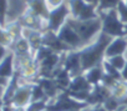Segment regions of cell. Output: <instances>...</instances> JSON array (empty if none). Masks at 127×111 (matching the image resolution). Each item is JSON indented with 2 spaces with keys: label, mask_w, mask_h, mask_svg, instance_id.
<instances>
[{
  "label": "cell",
  "mask_w": 127,
  "mask_h": 111,
  "mask_svg": "<svg viewBox=\"0 0 127 111\" xmlns=\"http://www.w3.org/2000/svg\"><path fill=\"white\" fill-rule=\"evenodd\" d=\"M111 96V90L108 87H106L105 85L100 84L97 86H94V89L91 90L89 99L86 101V104L89 106H96V105H103V102Z\"/></svg>",
  "instance_id": "30bf717a"
},
{
  "label": "cell",
  "mask_w": 127,
  "mask_h": 111,
  "mask_svg": "<svg viewBox=\"0 0 127 111\" xmlns=\"http://www.w3.org/2000/svg\"><path fill=\"white\" fill-rule=\"evenodd\" d=\"M32 97V84H20L18 90L15 91L10 106L11 107H26L31 102Z\"/></svg>",
  "instance_id": "9c48e42d"
},
{
  "label": "cell",
  "mask_w": 127,
  "mask_h": 111,
  "mask_svg": "<svg viewBox=\"0 0 127 111\" xmlns=\"http://www.w3.org/2000/svg\"><path fill=\"white\" fill-rule=\"evenodd\" d=\"M92 89H94V86L89 82L86 76L84 74H81V75H77V76L71 79V81L69 84V87H67V91L84 92V91H91Z\"/></svg>",
  "instance_id": "4fadbf2b"
},
{
  "label": "cell",
  "mask_w": 127,
  "mask_h": 111,
  "mask_svg": "<svg viewBox=\"0 0 127 111\" xmlns=\"http://www.w3.org/2000/svg\"><path fill=\"white\" fill-rule=\"evenodd\" d=\"M123 1H125V3H126V5H127V0H123Z\"/></svg>",
  "instance_id": "4dcf8cb0"
},
{
  "label": "cell",
  "mask_w": 127,
  "mask_h": 111,
  "mask_svg": "<svg viewBox=\"0 0 127 111\" xmlns=\"http://www.w3.org/2000/svg\"><path fill=\"white\" fill-rule=\"evenodd\" d=\"M87 107L89 105L86 102L71 97L65 90L60 92L54 100L49 101L46 111H77V110H85Z\"/></svg>",
  "instance_id": "277c9868"
},
{
  "label": "cell",
  "mask_w": 127,
  "mask_h": 111,
  "mask_svg": "<svg viewBox=\"0 0 127 111\" xmlns=\"http://www.w3.org/2000/svg\"><path fill=\"white\" fill-rule=\"evenodd\" d=\"M85 111H107L103 105H96V106H89Z\"/></svg>",
  "instance_id": "d4e9b609"
},
{
  "label": "cell",
  "mask_w": 127,
  "mask_h": 111,
  "mask_svg": "<svg viewBox=\"0 0 127 111\" xmlns=\"http://www.w3.org/2000/svg\"><path fill=\"white\" fill-rule=\"evenodd\" d=\"M49 101L41 100V101H31L25 109L26 111H46Z\"/></svg>",
  "instance_id": "ffe728a7"
},
{
  "label": "cell",
  "mask_w": 127,
  "mask_h": 111,
  "mask_svg": "<svg viewBox=\"0 0 127 111\" xmlns=\"http://www.w3.org/2000/svg\"><path fill=\"white\" fill-rule=\"evenodd\" d=\"M116 10H117V14H118V16H120V20H121L125 25H127V5H126V3L123 1V0L117 5Z\"/></svg>",
  "instance_id": "44dd1931"
},
{
  "label": "cell",
  "mask_w": 127,
  "mask_h": 111,
  "mask_svg": "<svg viewBox=\"0 0 127 111\" xmlns=\"http://www.w3.org/2000/svg\"><path fill=\"white\" fill-rule=\"evenodd\" d=\"M123 106H125V105H123ZM123 106H122V107H123ZM122 107H121V109H122ZM121 109H120V110H118V111H121Z\"/></svg>",
  "instance_id": "d6a6232c"
},
{
  "label": "cell",
  "mask_w": 127,
  "mask_h": 111,
  "mask_svg": "<svg viewBox=\"0 0 127 111\" xmlns=\"http://www.w3.org/2000/svg\"><path fill=\"white\" fill-rule=\"evenodd\" d=\"M67 23L75 29L77 35L80 36L84 47L91 44L100 34L102 30V20L101 18L92 19V20H86V21H79L72 18H69Z\"/></svg>",
  "instance_id": "7a4b0ae2"
},
{
  "label": "cell",
  "mask_w": 127,
  "mask_h": 111,
  "mask_svg": "<svg viewBox=\"0 0 127 111\" xmlns=\"http://www.w3.org/2000/svg\"><path fill=\"white\" fill-rule=\"evenodd\" d=\"M62 4H65V0H46V5H47L49 10L56 9V8L61 6Z\"/></svg>",
  "instance_id": "7402d4cb"
},
{
  "label": "cell",
  "mask_w": 127,
  "mask_h": 111,
  "mask_svg": "<svg viewBox=\"0 0 127 111\" xmlns=\"http://www.w3.org/2000/svg\"><path fill=\"white\" fill-rule=\"evenodd\" d=\"M122 106H123V105H121V101H120L117 97L112 96V95L103 102V107H105L107 111H118Z\"/></svg>",
  "instance_id": "ac0fdd59"
},
{
  "label": "cell",
  "mask_w": 127,
  "mask_h": 111,
  "mask_svg": "<svg viewBox=\"0 0 127 111\" xmlns=\"http://www.w3.org/2000/svg\"><path fill=\"white\" fill-rule=\"evenodd\" d=\"M70 9L69 5L65 3L61 6L50 10L47 20H46V30L52 31V33H59V30L66 24V21L70 18Z\"/></svg>",
  "instance_id": "8992f818"
},
{
  "label": "cell",
  "mask_w": 127,
  "mask_h": 111,
  "mask_svg": "<svg viewBox=\"0 0 127 111\" xmlns=\"http://www.w3.org/2000/svg\"><path fill=\"white\" fill-rule=\"evenodd\" d=\"M57 36L59 39L64 42L69 47H71L72 50H81L84 47L82 45V41L80 39V36L77 35V33L75 31V29L66 21V24L64 25L59 33H57Z\"/></svg>",
  "instance_id": "ba28073f"
},
{
  "label": "cell",
  "mask_w": 127,
  "mask_h": 111,
  "mask_svg": "<svg viewBox=\"0 0 127 111\" xmlns=\"http://www.w3.org/2000/svg\"><path fill=\"white\" fill-rule=\"evenodd\" d=\"M9 11V0H0V26H6V16Z\"/></svg>",
  "instance_id": "d6986e66"
},
{
  "label": "cell",
  "mask_w": 127,
  "mask_h": 111,
  "mask_svg": "<svg viewBox=\"0 0 127 111\" xmlns=\"http://www.w3.org/2000/svg\"><path fill=\"white\" fill-rule=\"evenodd\" d=\"M13 109L14 107L5 105V102L3 100V96H0V111H13Z\"/></svg>",
  "instance_id": "cb8c5ba5"
},
{
  "label": "cell",
  "mask_w": 127,
  "mask_h": 111,
  "mask_svg": "<svg viewBox=\"0 0 127 111\" xmlns=\"http://www.w3.org/2000/svg\"><path fill=\"white\" fill-rule=\"evenodd\" d=\"M13 111H26V109L25 107H14Z\"/></svg>",
  "instance_id": "f1b7e54d"
},
{
  "label": "cell",
  "mask_w": 127,
  "mask_h": 111,
  "mask_svg": "<svg viewBox=\"0 0 127 111\" xmlns=\"http://www.w3.org/2000/svg\"><path fill=\"white\" fill-rule=\"evenodd\" d=\"M9 81H10V80H8V79H4V77H1V76H0V86L6 87V86H8V84H9Z\"/></svg>",
  "instance_id": "4316f807"
},
{
  "label": "cell",
  "mask_w": 127,
  "mask_h": 111,
  "mask_svg": "<svg viewBox=\"0 0 127 111\" xmlns=\"http://www.w3.org/2000/svg\"><path fill=\"white\" fill-rule=\"evenodd\" d=\"M84 75L86 76V79L89 80V82H90L92 86H97V85H100V84L102 82L105 71H103L102 65H100V66H95V68H92V69L85 71Z\"/></svg>",
  "instance_id": "9a60e30c"
},
{
  "label": "cell",
  "mask_w": 127,
  "mask_h": 111,
  "mask_svg": "<svg viewBox=\"0 0 127 111\" xmlns=\"http://www.w3.org/2000/svg\"><path fill=\"white\" fill-rule=\"evenodd\" d=\"M113 37L101 33L91 44L87 46L82 47L79 50L80 58H81V65H82V71H87L95 66L102 65L103 60L106 59V49L108 44L111 42Z\"/></svg>",
  "instance_id": "6da1fadb"
},
{
  "label": "cell",
  "mask_w": 127,
  "mask_h": 111,
  "mask_svg": "<svg viewBox=\"0 0 127 111\" xmlns=\"http://www.w3.org/2000/svg\"><path fill=\"white\" fill-rule=\"evenodd\" d=\"M26 3V8L32 11L35 15L47 20V16H49V8L46 5V0H24Z\"/></svg>",
  "instance_id": "5bb4252c"
},
{
  "label": "cell",
  "mask_w": 127,
  "mask_h": 111,
  "mask_svg": "<svg viewBox=\"0 0 127 111\" xmlns=\"http://www.w3.org/2000/svg\"><path fill=\"white\" fill-rule=\"evenodd\" d=\"M100 18L102 20L101 33H103L111 37L127 36V25H125L120 20V16H118L116 9H112V10L100 14Z\"/></svg>",
  "instance_id": "3957f363"
},
{
  "label": "cell",
  "mask_w": 127,
  "mask_h": 111,
  "mask_svg": "<svg viewBox=\"0 0 127 111\" xmlns=\"http://www.w3.org/2000/svg\"><path fill=\"white\" fill-rule=\"evenodd\" d=\"M9 52H10V51H9V47H6V46H4V45L0 44V63L4 60V58L6 56Z\"/></svg>",
  "instance_id": "603a6c76"
},
{
  "label": "cell",
  "mask_w": 127,
  "mask_h": 111,
  "mask_svg": "<svg viewBox=\"0 0 127 111\" xmlns=\"http://www.w3.org/2000/svg\"><path fill=\"white\" fill-rule=\"evenodd\" d=\"M127 54V36L113 37L106 49V59Z\"/></svg>",
  "instance_id": "8fae6325"
},
{
  "label": "cell",
  "mask_w": 127,
  "mask_h": 111,
  "mask_svg": "<svg viewBox=\"0 0 127 111\" xmlns=\"http://www.w3.org/2000/svg\"><path fill=\"white\" fill-rule=\"evenodd\" d=\"M108 61V64H111L116 70L118 71H122L123 68L126 66L127 64V56L126 55H118V56H113V58H108L106 59Z\"/></svg>",
  "instance_id": "e0dca14e"
},
{
  "label": "cell",
  "mask_w": 127,
  "mask_h": 111,
  "mask_svg": "<svg viewBox=\"0 0 127 111\" xmlns=\"http://www.w3.org/2000/svg\"><path fill=\"white\" fill-rule=\"evenodd\" d=\"M62 68L70 74L71 77H75L77 75L84 74L79 50H72V51H69V52L64 54V56H62Z\"/></svg>",
  "instance_id": "52a82bcc"
},
{
  "label": "cell",
  "mask_w": 127,
  "mask_h": 111,
  "mask_svg": "<svg viewBox=\"0 0 127 111\" xmlns=\"http://www.w3.org/2000/svg\"><path fill=\"white\" fill-rule=\"evenodd\" d=\"M69 9H70V18L79 20V21H86L100 18L97 13V8L95 5H91L86 3L85 0H69L67 1Z\"/></svg>",
  "instance_id": "5b68a950"
},
{
  "label": "cell",
  "mask_w": 127,
  "mask_h": 111,
  "mask_svg": "<svg viewBox=\"0 0 127 111\" xmlns=\"http://www.w3.org/2000/svg\"><path fill=\"white\" fill-rule=\"evenodd\" d=\"M86 3H89V4H91V5H95L96 8H97V5H98V3H100V0H85Z\"/></svg>",
  "instance_id": "83f0119b"
},
{
  "label": "cell",
  "mask_w": 127,
  "mask_h": 111,
  "mask_svg": "<svg viewBox=\"0 0 127 111\" xmlns=\"http://www.w3.org/2000/svg\"><path fill=\"white\" fill-rule=\"evenodd\" d=\"M121 76H122V80L127 82V64H126V66L123 68V70L121 71Z\"/></svg>",
  "instance_id": "484cf974"
},
{
  "label": "cell",
  "mask_w": 127,
  "mask_h": 111,
  "mask_svg": "<svg viewBox=\"0 0 127 111\" xmlns=\"http://www.w3.org/2000/svg\"><path fill=\"white\" fill-rule=\"evenodd\" d=\"M126 56H127V54H126Z\"/></svg>",
  "instance_id": "836d02e7"
},
{
  "label": "cell",
  "mask_w": 127,
  "mask_h": 111,
  "mask_svg": "<svg viewBox=\"0 0 127 111\" xmlns=\"http://www.w3.org/2000/svg\"><path fill=\"white\" fill-rule=\"evenodd\" d=\"M85 110H86V109H85ZM85 110H77V111H85Z\"/></svg>",
  "instance_id": "1f68e13d"
},
{
  "label": "cell",
  "mask_w": 127,
  "mask_h": 111,
  "mask_svg": "<svg viewBox=\"0 0 127 111\" xmlns=\"http://www.w3.org/2000/svg\"><path fill=\"white\" fill-rule=\"evenodd\" d=\"M15 74V55L13 51H10L4 60L0 63V76L10 80Z\"/></svg>",
  "instance_id": "7c38bea8"
},
{
  "label": "cell",
  "mask_w": 127,
  "mask_h": 111,
  "mask_svg": "<svg viewBox=\"0 0 127 111\" xmlns=\"http://www.w3.org/2000/svg\"><path fill=\"white\" fill-rule=\"evenodd\" d=\"M121 111H127V106H123V107L121 109Z\"/></svg>",
  "instance_id": "f546056e"
},
{
  "label": "cell",
  "mask_w": 127,
  "mask_h": 111,
  "mask_svg": "<svg viewBox=\"0 0 127 111\" xmlns=\"http://www.w3.org/2000/svg\"><path fill=\"white\" fill-rule=\"evenodd\" d=\"M121 1H122V0H100V3L97 5V13H98V15L102 14V13H105V11L116 9L117 5Z\"/></svg>",
  "instance_id": "2e32d148"
}]
</instances>
